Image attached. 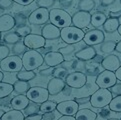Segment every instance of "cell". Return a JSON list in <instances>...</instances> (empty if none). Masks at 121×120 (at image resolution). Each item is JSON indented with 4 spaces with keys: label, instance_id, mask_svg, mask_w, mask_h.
Returning a JSON list of instances; mask_svg holds the SVG:
<instances>
[{
    "label": "cell",
    "instance_id": "obj_31",
    "mask_svg": "<svg viewBox=\"0 0 121 120\" xmlns=\"http://www.w3.org/2000/svg\"><path fill=\"white\" fill-rule=\"evenodd\" d=\"M21 38L22 37L17 32H7V33H5V35L3 37V40H4V42H6L8 44L13 45V44L17 43L18 41H20Z\"/></svg>",
    "mask_w": 121,
    "mask_h": 120
},
{
    "label": "cell",
    "instance_id": "obj_11",
    "mask_svg": "<svg viewBox=\"0 0 121 120\" xmlns=\"http://www.w3.org/2000/svg\"><path fill=\"white\" fill-rule=\"evenodd\" d=\"M56 110L61 115H73L75 116L76 112L79 110V104L75 100H66L57 103Z\"/></svg>",
    "mask_w": 121,
    "mask_h": 120
},
{
    "label": "cell",
    "instance_id": "obj_37",
    "mask_svg": "<svg viewBox=\"0 0 121 120\" xmlns=\"http://www.w3.org/2000/svg\"><path fill=\"white\" fill-rule=\"evenodd\" d=\"M37 6L41 8H50L53 7L55 0H36Z\"/></svg>",
    "mask_w": 121,
    "mask_h": 120
},
{
    "label": "cell",
    "instance_id": "obj_26",
    "mask_svg": "<svg viewBox=\"0 0 121 120\" xmlns=\"http://www.w3.org/2000/svg\"><path fill=\"white\" fill-rule=\"evenodd\" d=\"M56 106L57 103L53 100H46L43 103L40 104L39 106V112L40 113H46V112H52V111L56 110Z\"/></svg>",
    "mask_w": 121,
    "mask_h": 120
},
{
    "label": "cell",
    "instance_id": "obj_52",
    "mask_svg": "<svg viewBox=\"0 0 121 120\" xmlns=\"http://www.w3.org/2000/svg\"><path fill=\"white\" fill-rule=\"evenodd\" d=\"M115 50L117 51V52L121 53V40L119 42H116V46H115Z\"/></svg>",
    "mask_w": 121,
    "mask_h": 120
},
{
    "label": "cell",
    "instance_id": "obj_13",
    "mask_svg": "<svg viewBox=\"0 0 121 120\" xmlns=\"http://www.w3.org/2000/svg\"><path fill=\"white\" fill-rule=\"evenodd\" d=\"M105 39L104 33L99 29H92L89 30L88 32L85 33L83 41L85 42L86 45L88 46H94V45H98L101 44Z\"/></svg>",
    "mask_w": 121,
    "mask_h": 120
},
{
    "label": "cell",
    "instance_id": "obj_16",
    "mask_svg": "<svg viewBox=\"0 0 121 120\" xmlns=\"http://www.w3.org/2000/svg\"><path fill=\"white\" fill-rule=\"evenodd\" d=\"M66 87V82L64 79L57 78V77H53L52 79L49 80L48 84H47V90L50 95H56L60 92H62Z\"/></svg>",
    "mask_w": 121,
    "mask_h": 120
},
{
    "label": "cell",
    "instance_id": "obj_3",
    "mask_svg": "<svg viewBox=\"0 0 121 120\" xmlns=\"http://www.w3.org/2000/svg\"><path fill=\"white\" fill-rule=\"evenodd\" d=\"M84 35L85 32L83 31V29L70 25V26L64 27L61 29L60 37L66 44H75L80 42L81 40H83Z\"/></svg>",
    "mask_w": 121,
    "mask_h": 120
},
{
    "label": "cell",
    "instance_id": "obj_49",
    "mask_svg": "<svg viewBox=\"0 0 121 120\" xmlns=\"http://www.w3.org/2000/svg\"><path fill=\"white\" fill-rule=\"evenodd\" d=\"M115 0H100V4L102 6H109L111 4H113Z\"/></svg>",
    "mask_w": 121,
    "mask_h": 120
},
{
    "label": "cell",
    "instance_id": "obj_53",
    "mask_svg": "<svg viewBox=\"0 0 121 120\" xmlns=\"http://www.w3.org/2000/svg\"><path fill=\"white\" fill-rule=\"evenodd\" d=\"M3 78H4V75H3V72H1L0 71V82L3 80Z\"/></svg>",
    "mask_w": 121,
    "mask_h": 120
},
{
    "label": "cell",
    "instance_id": "obj_38",
    "mask_svg": "<svg viewBox=\"0 0 121 120\" xmlns=\"http://www.w3.org/2000/svg\"><path fill=\"white\" fill-rule=\"evenodd\" d=\"M9 53H10L9 47L6 45H0V60L9 56Z\"/></svg>",
    "mask_w": 121,
    "mask_h": 120
},
{
    "label": "cell",
    "instance_id": "obj_56",
    "mask_svg": "<svg viewBox=\"0 0 121 120\" xmlns=\"http://www.w3.org/2000/svg\"><path fill=\"white\" fill-rule=\"evenodd\" d=\"M55 1H60V2H61V1H63V0H55Z\"/></svg>",
    "mask_w": 121,
    "mask_h": 120
},
{
    "label": "cell",
    "instance_id": "obj_4",
    "mask_svg": "<svg viewBox=\"0 0 121 120\" xmlns=\"http://www.w3.org/2000/svg\"><path fill=\"white\" fill-rule=\"evenodd\" d=\"M113 95L108 88H99L90 96V104L94 108H102L110 103Z\"/></svg>",
    "mask_w": 121,
    "mask_h": 120
},
{
    "label": "cell",
    "instance_id": "obj_5",
    "mask_svg": "<svg viewBox=\"0 0 121 120\" xmlns=\"http://www.w3.org/2000/svg\"><path fill=\"white\" fill-rule=\"evenodd\" d=\"M0 68L4 72H19L22 70L23 63L22 59L18 55H12V56H7L0 62Z\"/></svg>",
    "mask_w": 121,
    "mask_h": 120
},
{
    "label": "cell",
    "instance_id": "obj_36",
    "mask_svg": "<svg viewBox=\"0 0 121 120\" xmlns=\"http://www.w3.org/2000/svg\"><path fill=\"white\" fill-rule=\"evenodd\" d=\"M15 32H17L21 37L24 38L25 36H27L28 34H30L32 32V29L29 25H20L19 27H17Z\"/></svg>",
    "mask_w": 121,
    "mask_h": 120
},
{
    "label": "cell",
    "instance_id": "obj_54",
    "mask_svg": "<svg viewBox=\"0 0 121 120\" xmlns=\"http://www.w3.org/2000/svg\"><path fill=\"white\" fill-rule=\"evenodd\" d=\"M117 31H118V33H119V35L121 36V24H119V27H118V29H117Z\"/></svg>",
    "mask_w": 121,
    "mask_h": 120
},
{
    "label": "cell",
    "instance_id": "obj_18",
    "mask_svg": "<svg viewBox=\"0 0 121 120\" xmlns=\"http://www.w3.org/2000/svg\"><path fill=\"white\" fill-rule=\"evenodd\" d=\"M29 99L26 96V94H19L15 97H13L10 101V106L13 109L17 110H24L27 108V106L29 105Z\"/></svg>",
    "mask_w": 121,
    "mask_h": 120
},
{
    "label": "cell",
    "instance_id": "obj_46",
    "mask_svg": "<svg viewBox=\"0 0 121 120\" xmlns=\"http://www.w3.org/2000/svg\"><path fill=\"white\" fill-rule=\"evenodd\" d=\"M34 1H35V0H13V2L18 3V4H20V5H23V6L29 5V4H31Z\"/></svg>",
    "mask_w": 121,
    "mask_h": 120
},
{
    "label": "cell",
    "instance_id": "obj_48",
    "mask_svg": "<svg viewBox=\"0 0 121 120\" xmlns=\"http://www.w3.org/2000/svg\"><path fill=\"white\" fill-rule=\"evenodd\" d=\"M55 118V115L53 114V111L52 112H46V113H43V118L42 119H54Z\"/></svg>",
    "mask_w": 121,
    "mask_h": 120
},
{
    "label": "cell",
    "instance_id": "obj_42",
    "mask_svg": "<svg viewBox=\"0 0 121 120\" xmlns=\"http://www.w3.org/2000/svg\"><path fill=\"white\" fill-rule=\"evenodd\" d=\"M43 118V114L40 112H34L31 114H28L27 116H25L26 120H41Z\"/></svg>",
    "mask_w": 121,
    "mask_h": 120
},
{
    "label": "cell",
    "instance_id": "obj_2",
    "mask_svg": "<svg viewBox=\"0 0 121 120\" xmlns=\"http://www.w3.org/2000/svg\"><path fill=\"white\" fill-rule=\"evenodd\" d=\"M49 21L60 29L72 25L71 15L61 8H52L49 10Z\"/></svg>",
    "mask_w": 121,
    "mask_h": 120
},
{
    "label": "cell",
    "instance_id": "obj_35",
    "mask_svg": "<svg viewBox=\"0 0 121 120\" xmlns=\"http://www.w3.org/2000/svg\"><path fill=\"white\" fill-rule=\"evenodd\" d=\"M69 73L68 70L66 68H64L62 66H59V67H56L54 68V71H53V77H57V78H61V79H65V77L67 76V74Z\"/></svg>",
    "mask_w": 121,
    "mask_h": 120
},
{
    "label": "cell",
    "instance_id": "obj_47",
    "mask_svg": "<svg viewBox=\"0 0 121 120\" xmlns=\"http://www.w3.org/2000/svg\"><path fill=\"white\" fill-rule=\"evenodd\" d=\"M109 17L111 18H120L121 17V9L116 10V11H110L109 12Z\"/></svg>",
    "mask_w": 121,
    "mask_h": 120
},
{
    "label": "cell",
    "instance_id": "obj_8",
    "mask_svg": "<svg viewBox=\"0 0 121 120\" xmlns=\"http://www.w3.org/2000/svg\"><path fill=\"white\" fill-rule=\"evenodd\" d=\"M117 82V77L115 72L110 70H103L97 75L95 83L99 88H110Z\"/></svg>",
    "mask_w": 121,
    "mask_h": 120
},
{
    "label": "cell",
    "instance_id": "obj_28",
    "mask_svg": "<svg viewBox=\"0 0 121 120\" xmlns=\"http://www.w3.org/2000/svg\"><path fill=\"white\" fill-rule=\"evenodd\" d=\"M16 77L18 80H24V81H29L34 79L36 77V73L34 72V70H20L19 72H17Z\"/></svg>",
    "mask_w": 121,
    "mask_h": 120
},
{
    "label": "cell",
    "instance_id": "obj_19",
    "mask_svg": "<svg viewBox=\"0 0 121 120\" xmlns=\"http://www.w3.org/2000/svg\"><path fill=\"white\" fill-rule=\"evenodd\" d=\"M16 25V20L9 14H3L0 16V32H7Z\"/></svg>",
    "mask_w": 121,
    "mask_h": 120
},
{
    "label": "cell",
    "instance_id": "obj_20",
    "mask_svg": "<svg viewBox=\"0 0 121 120\" xmlns=\"http://www.w3.org/2000/svg\"><path fill=\"white\" fill-rule=\"evenodd\" d=\"M96 55H97L96 50L93 48V46H88V47H86V48H83L79 51H77L75 53V58L84 60V61H90V60H92Z\"/></svg>",
    "mask_w": 121,
    "mask_h": 120
},
{
    "label": "cell",
    "instance_id": "obj_55",
    "mask_svg": "<svg viewBox=\"0 0 121 120\" xmlns=\"http://www.w3.org/2000/svg\"><path fill=\"white\" fill-rule=\"evenodd\" d=\"M3 114H4V111L0 109V119H1V117H2V115H3Z\"/></svg>",
    "mask_w": 121,
    "mask_h": 120
},
{
    "label": "cell",
    "instance_id": "obj_50",
    "mask_svg": "<svg viewBox=\"0 0 121 120\" xmlns=\"http://www.w3.org/2000/svg\"><path fill=\"white\" fill-rule=\"evenodd\" d=\"M65 119H70V120H75V116L73 115H61V117L59 118V120H65Z\"/></svg>",
    "mask_w": 121,
    "mask_h": 120
},
{
    "label": "cell",
    "instance_id": "obj_27",
    "mask_svg": "<svg viewBox=\"0 0 121 120\" xmlns=\"http://www.w3.org/2000/svg\"><path fill=\"white\" fill-rule=\"evenodd\" d=\"M13 91H14L13 84L3 82V81L0 82V99H1V98H5L7 96H9Z\"/></svg>",
    "mask_w": 121,
    "mask_h": 120
},
{
    "label": "cell",
    "instance_id": "obj_23",
    "mask_svg": "<svg viewBox=\"0 0 121 120\" xmlns=\"http://www.w3.org/2000/svg\"><path fill=\"white\" fill-rule=\"evenodd\" d=\"M76 119H83V120H95L97 118V114L94 111L88 108L79 109L75 114Z\"/></svg>",
    "mask_w": 121,
    "mask_h": 120
},
{
    "label": "cell",
    "instance_id": "obj_29",
    "mask_svg": "<svg viewBox=\"0 0 121 120\" xmlns=\"http://www.w3.org/2000/svg\"><path fill=\"white\" fill-rule=\"evenodd\" d=\"M115 46H116V41H114V40L103 41L100 44V51L102 53L110 54L113 52V51H115Z\"/></svg>",
    "mask_w": 121,
    "mask_h": 120
},
{
    "label": "cell",
    "instance_id": "obj_6",
    "mask_svg": "<svg viewBox=\"0 0 121 120\" xmlns=\"http://www.w3.org/2000/svg\"><path fill=\"white\" fill-rule=\"evenodd\" d=\"M49 95L50 94L47 88L41 87V86L30 87L26 93V96L28 97V99L31 102H33V103H37V104H41L44 101L48 100Z\"/></svg>",
    "mask_w": 121,
    "mask_h": 120
},
{
    "label": "cell",
    "instance_id": "obj_44",
    "mask_svg": "<svg viewBox=\"0 0 121 120\" xmlns=\"http://www.w3.org/2000/svg\"><path fill=\"white\" fill-rule=\"evenodd\" d=\"M101 109V111L99 112V115H100V117L101 118H108L110 116V108L108 107V105L107 106H105V107H102V108H100Z\"/></svg>",
    "mask_w": 121,
    "mask_h": 120
},
{
    "label": "cell",
    "instance_id": "obj_14",
    "mask_svg": "<svg viewBox=\"0 0 121 120\" xmlns=\"http://www.w3.org/2000/svg\"><path fill=\"white\" fill-rule=\"evenodd\" d=\"M60 34H61V29L53 25L52 23L44 24L41 29V35L46 40L58 39V38H60Z\"/></svg>",
    "mask_w": 121,
    "mask_h": 120
},
{
    "label": "cell",
    "instance_id": "obj_21",
    "mask_svg": "<svg viewBox=\"0 0 121 120\" xmlns=\"http://www.w3.org/2000/svg\"><path fill=\"white\" fill-rule=\"evenodd\" d=\"M119 20L117 18H107L106 21L104 22V24L102 25L104 31L107 33H113L115 31H117V29L119 27Z\"/></svg>",
    "mask_w": 121,
    "mask_h": 120
},
{
    "label": "cell",
    "instance_id": "obj_24",
    "mask_svg": "<svg viewBox=\"0 0 121 120\" xmlns=\"http://www.w3.org/2000/svg\"><path fill=\"white\" fill-rule=\"evenodd\" d=\"M106 19H107V16L104 13H102V12H95V13L91 15L90 25H92L93 27H100L104 24Z\"/></svg>",
    "mask_w": 121,
    "mask_h": 120
},
{
    "label": "cell",
    "instance_id": "obj_58",
    "mask_svg": "<svg viewBox=\"0 0 121 120\" xmlns=\"http://www.w3.org/2000/svg\"><path fill=\"white\" fill-rule=\"evenodd\" d=\"M120 3H121V0H120Z\"/></svg>",
    "mask_w": 121,
    "mask_h": 120
},
{
    "label": "cell",
    "instance_id": "obj_32",
    "mask_svg": "<svg viewBox=\"0 0 121 120\" xmlns=\"http://www.w3.org/2000/svg\"><path fill=\"white\" fill-rule=\"evenodd\" d=\"M108 106L113 112H121V95H116L115 97L112 98Z\"/></svg>",
    "mask_w": 121,
    "mask_h": 120
},
{
    "label": "cell",
    "instance_id": "obj_7",
    "mask_svg": "<svg viewBox=\"0 0 121 120\" xmlns=\"http://www.w3.org/2000/svg\"><path fill=\"white\" fill-rule=\"evenodd\" d=\"M64 80H65L66 84L71 88L79 89L85 86L86 83H87V76H86L84 72L74 71L68 73Z\"/></svg>",
    "mask_w": 121,
    "mask_h": 120
},
{
    "label": "cell",
    "instance_id": "obj_17",
    "mask_svg": "<svg viewBox=\"0 0 121 120\" xmlns=\"http://www.w3.org/2000/svg\"><path fill=\"white\" fill-rule=\"evenodd\" d=\"M100 64L104 69L113 71V72H115L121 66L120 59L117 55H115V54H109L108 56L104 57L102 59Z\"/></svg>",
    "mask_w": 121,
    "mask_h": 120
},
{
    "label": "cell",
    "instance_id": "obj_34",
    "mask_svg": "<svg viewBox=\"0 0 121 120\" xmlns=\"http://www.w3.org/2000/svg\"><path fill=\"white\" fill-rule=\"evenodd\" d=\"M27 47L25 46V44L23 43V40L22 41H18L17 43L13 44V52L15 53V55H21V54H24L25 51H27Z\"/></svg>",
    "mask_w": 121,
    "mask_h": 120
},
{
    "label": "cell",
    "instance_id": "obj_41",
    "mask_svg": "<svg viewBox=\"0 0 121 120\" xmlns=\"http://www.w3.org/2000/svg\"><path fill=\"white\" fill-rule=\"evenodd\" d=\"M53 71H54V67L47 66L46 68H43V69L39 70V74L41 76H49L53 74Z\"/></svg>",
    "mask_w": 121,
    "mask_h": 120
},
{
    "label": "cell",
    "instance_id": "obj_33",
    "mask_svg": "<svg viewBox=\"0 0 121 120\" xmlns=\"http://www.w3.org/2000/svg\"><path fill=\"white\" fill-rule=\"evenodd\" d=\"M72 68L74 71L84 72L86 70V61L81 59H75L72 61Z\"/></svg>",
    "mask_w": 121,
    "mask_h": 120
},
{
    "label": "cell",
    "instance_id": "obj_12",
    "mask_svg": "<svg viewBox=\"0 0 121 120\" xmlns=\"http://www.w3.org/2000/svg\"><path fill=\"white\" fill-rule=\"evenodd\" d=\"M23 43L29 49H39L43 48L46 44V39L42 35L30 33L23 38Z\"/></svg>",
    "mask_w": 121,
    "mask_h": 120
},
{
    "label": "cell",
    "instance_id": "obj_1",
    "mask_svg": "<svg viewBox=\"0 0 121 120\" xmlns=\"http://www.w3.org/2000/svg\"><path fill=\"white\" fill-rule=\"evenodd\" d=\"M23 68L26 70H35L44 63V56L36 49H29L22 55Z\"/></svg>",
    "mask_w": 121,
    "mask_h": 120
},
{
    "label": "cell",
    "instance_id": "obj_15",
    "mask_svg": "<svg viewBox=\"0 0 121 120\" xmlns=\"http://www.w3.org/2000/svg\"><path fill=\"white\" fill-rule=\"evenodd\" d=\"M64 60H65L64 55L59 51H50V52H47L44 56V63L47 66L51 67H56L60 65Z\"/></svg>",
    "mask_w": 121,
    "mask_h": 120
},
{
    "label": "cell",
    "instance_id": "obj_40",
    "mask_svg": "<svg viewBox=\"0 0 121 120\" xmlns=\"http://www.w3.org/2000/svg\"><path fill=\"white\" fill-rule=\"evenodd\" d=\"M74 46L73 44H67L66 47H61V48H59V52H61L63 55L64 54H70L72 52H74Z\"/></svg>",
    "mask_w": 121,
    "mask_h": 120
},
{
    "label": "cell",
    "instance_id": "obj_51",
    "mask_svg": "<svg viewBox=\"0 0 121 120\" xmlns=\"http://www.w3.org/2000/svg\"><path fill=\"white\" fill-rule=\"evenodd\" d=\"M115 75H116V77H117V80L121 81V66L115 71Z\"/></svg>",
    "mask_w": 121,
    "mask_h": 120
},
{
    "label": "cell",
    "instance_id": "obj_43",
    "mask_svg": "<svg viewBox=\"0 0 121 120\" xmlns=\"http://www.w3.org/2000/svg\"><path fill=\"white\" fill-rule=\"evenodd\" d=\"M13 5V0H0V9H8Z\"/></svg>",
    "mask_w": 121,
    "mask_h": 120
},
{
    "label": "cell",
    "instance_id": "obj_22",
    "mask_svg": "<svg viewBox=\"0 0 121 120\" xmlns=\"http://www.w3.org/2000/svg\"><path fill=\"white\" fill-rule=\"evenodd\" d=\"M1 119L2 120H24L25 116H24V114L21 112V110H17V109L12 108V110L4 112Z\"/></svg>",
    "mask_w": 121,
    "mask_h": 120
},
{
    "label": "cell",
    "instance_id": "obj_10",
    "mask_svg": "<svg viewBox=\"0 0 121 120\" xmlns=\"http://www.w3.org/2000/svg\"><path fill=\"white\" fill-rule=\"evenodd\" d=\"M72 25L77 28H87L91 22V14L85 11H77L72 16Z\"/></svg>",
    "mask_w": 121,
    "mask_h": 120
},
{
    "label": "cell",
    "instance_id": "obj_25",
    "mask_svg": "<svg viewBox=\"0 0 121 120\" xmlns=\"http://www.w3.org/2000/svg\"><path fill=\"white\" fill-rule=\"evenodd\" d=\"M30 88L28 81L24 80H17L13 84V89L17 94H26Z\"/></svg>",
    "mask_w": 121,
    "mask_h": 120
},
{
    "label": "cell",
    "instance_id": "obj_9",
    "mask_svg": "<svg viewBox=\"0 0 121 120\" xmlns=\"http://www.w3.org/2000/svg\"><path fill=\"white\" fill-rule=\"evenodd\" d=\"M28 22L33 25H44L49 21V10L47 8H37L28 16Z\"/></svg>",
    "mask_w": 121,
    "mask_h": 120
},
{
    "label": "cell",
    "instance_id": "obj_30",
    "mask_svg": "<svg viewBox=\"0 0 121 120\" xmlns=\"http://www.w3.org/2000/svg\"><path fill=\"white\" fill-rule=\"evenodd\" d=\"M95 3L94 0H80L78 3V8L81 11H85V12H90L95 8Z\"/></svg>",
    "mask_w": 121,
    "mask_h": 120
},
{
    "label": "cell",
    "instance_id": "obj_39",
    "mask_svg": "<svg viewBox=\"0 0 121 120\" xmlns=\"http://www.w3.org/2000/svg\"><path fill=\"white\" fill-rule=\"evenodd\" d=\"M110 90V92L112 93V95H121V83L116 82L113 86H111L110 88H108Z\"/></svg>",
    "mask_w": 121,
    "mask_h": 120
},
{
    "label": "cell",
    "instance_id": "obj_57",
    "mask_svg": "<svg viewBox=\"0 0 121 120\" xmlns=\"http://www.w3.org/2000/svg\"><path fill=\"white\" fill-rule=\"evenodd\" d=\"M0 39H1V32H0Z\"/></svg>",
    "mask_w": 121,
    "mask_h": 120
},
{
    "label": "cell",
    "instance_id": "obj_45",
    "mask_svg": "<svg viewBox=\"0 0 121 120\" xmlns=\"http://www.w3.org/2000/svg\"><path fill=\"white\" fill-rule=\"evenodd\" d=\"M74 100L79 105L80 104H85V103H87V102H90V96H85V97H82V98H77L76 97Z\"/></svg>",
    "mask_w": 121,
    "mask_h": 120
}]
</instances>
